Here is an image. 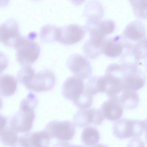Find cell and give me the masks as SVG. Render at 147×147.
Masks as SVG:
<instances>
[{"label":"cell","instance_id":"6","mask_svg":"<svg viewBox=\"0 0 147 147\" xmlns=\"http://www.w3.org/2000/svg\"><path fill=\"white\" fill-rule=\"evenodd\" d=\"M55 83V77L51 70L46 69L35 73L24 86L28 90L36 92H45L52 89Z\"/></svg>","mask_w":147,"mask_h":147},{"label":"cell","instance_id":"18","mask_svg":"<svg viewBox=\"0 0 147 147\" xmlns=\"http://www.w3.org/2000/svg\"><path fill=\"white\" fill-rule=\"evenodd\" d=\"M94 109H80L74 115L73 122L74 125L82 128L93 124L94 120Z\"/></svg>","mask_w":147,"mask_h":147},{"label":"cell","instance_id":"12","mask_svg":"<svg viewBox=\"0 0 147 147\" xmlns=\"http://www.w3.org/2000/svg\"><path fill=\"white\" fill-rule=\"evenodd\" d=\"M90 37L85 42L83 51L86 56L90 59L97 57L102 53L105 38L95 34H90Z\"/></svg>","mask_w":147,"mask_h":147},{"label":"cell","instance_id":"32","mask_svg":"<svg viewBox=\"0 0 147 147\" xmlns=\"http://www.w3.org/2000/svg\"><path fill=\"white\" fill-rule=\"evenodd\" d=\"M3 101L0 97V109L2 108L3 106Z\"/></svg>","mask_w":147,"mask_h":147},{"label":"cell","instance_id":"22","mask_svg":"<svg viewBox=\"0 0 147 147\" xmlns=\"http://www.w3.org/2000/svg\"><path fill=\"white\" fill-rule=\"evenodd\" d=\"M59 28L51 24H47L41 28L40 37L45 42H51L57 41Z\"/></svg>","mask_w":147,"mask_h":147},{"label":"cell","instance_id":"34","mask_svg":"<svg viewBox=\"0 0 147 147\" xmlns=\"http://www.w3.org/2000/svg\"></svg>","mask_w":147,"mask_h":147},{"label":"cell","instance_id":"11","mask_svg":"<svg viewBox=\"0 0 147 147\" xmlns=\"http://www.w3.org/2000/svg\"><path fill=\"white\" fill-rule=\"evenodd\" d=\"M85 89L82 80L74 76H71L67 78L64 82L61 92L65 98L73 102L83 92Z\"/></svg>","mask_w":147,"mask_h":147},{"label":"cell","instance_id":"1","mask_svg":"<svg viewBox=\"0 0 147 147\" xmlns=\"http://www.w3.org/2000/svg\"><path fill=\"white\" fill-rule=\"evenodd\" d=\"M38 104L36 96L29 93L20 104L19 109L13 115L10 122V127L16 133H26L32 127L35 117L34 109Z\"/></svg>","mask_w":147,"mask_h":147},{"label":"cell","instance_id":"31","mask_svg":"<svg viewBox=\"0 0 147 147\" xmlns=\"http://www.w3.org/2000/svg\"><path fill=\"white\" fill-rule=\"evenodd\" d=\"M92 147H108L107 146H106V145L101 144H96V145Z\"/></svg>","mask_w":147,"mask_h":147},{"label":"cell","instance_id":"2","mask_svg":"<svg viewBox=\"0 0 147 147\" xmlns=\"http://www.w3.org/2000/svg\"><path fill=\"white\" fill-rule=\"evenodd\" d=\"M146 120L129 119L122 118L115 121L113 125V133L120 139L139 138L146 131Z\"/></svg>","mask_w":147,"mask_h":147},{"label":"cell","instance_id":"25","mask_svg":"<svg viewBox=\"0 0 147 147\" xmlns=\"http://www.w3.org/2000/svg\"><path fill=\"white\" fill-rule=\"evenodd\" d=\"M92 101V95L85 89L83 92L73 103L80 109H86L91 106Z\"/></svg>","mask_w":147,"mask_h":147},{"label":"cell","instance_id":"16","mask_svg":"<svg viewBox=\"0 0 147 147\" xmlns=\"http://www.w3.org/2000/svg\"><path fill=\"white\" fill-rule=\"evenodd\" d=\"M114 99L121 104L123 107L132 109L137 107L139 103V97L137 93L134 91L123 89Z\"/></svg>","mask_w":147,"mask_h":147},{"label":"cell","instance_id":"3","mask_svg":"<svg viewBox=\"0 0 147 147\" xmlns=\"http://www.w3.org/2000/svg\"><path fill=\"white\" fill-rule=\"evenodd\" d=\"M14 48L16 51V60L23 66L33 63L40 54L39 45L30 36H21Z\"/></svg>","mask_w":147,"mask_h":147},{"label":"cell","instance_id":"9","mask_svg":"<svg viewBox=\"0 0 147 147\" xmlns=\"http://www.w3.org/2000/svg\"><path fill=\"white\" fill-rule=\"evenodd\" d=\"M124 75L123 80L124 88L136 91L144 85L145 76L137 65H124Z\"/></svg>","mask_w":147,"mask_h":147},{"label":"cell","instance_id":"27","mask_svg":"<svg viewBox=\"0 0 147 147\" xmlns=\"http://www.w3.org/2000/svg\"><path fill=\"white\" fill-rule=\"evenodd\" d=\"M126 147H146L144 143L139 138H134L128 142Z\"/></svg>","mask_w":147,"mask_h":147},{"label":"cell","instance_id":"29","mask_svg":"<svg viewBox=\"0 0 147 147\" xmlns=\"http://www.w3.org/2000/svg\"><path fill=\"white\" fill-rule=\"evenodd\" d=\"M7 122V118L3 115L0 114V136L5 128V127Z\"/></svg>","mask_w":147,"mask_h":147},{"label":"cell","instance_id":"21","mask_svg":"<svg viewBox=\"0 0 147 147\" xmlns=\"http://www.w3.org/2000/svg\"><path fill=\"white\" fill-rule=\"evenodd\" d=\"M115 24L113 21L110 19L101 20L89 32L105 37L112 33L115 30Z\"/></svg>","mask_w":147,"mask_h":147},{"label":"cell","instance_id":"23","mask_svg":"<svg viewBox=\"0 0 147 147\" xmlns=\"http://www.w3.org/2000/svg\"><path fill=\"white\" fill-rule=\"evenodd\" d=\"M147 1V0H129L134 14L139 19H146Z\"/></svg>","mask_w":147,"mask_h":147},{"label":"cell","instance_id":"24","mask_svg":"<svg viewBox=\"0 0 147 147\" xmlns=\"http://www.w3.org/2000/svg\"><path fill=\"white\" fill-rule=\"evenodd\" d=\"M0 136L1 142L3 145L11 147L15 144L18 137L17 133L10 127L5 128Z\"/></svg>","mask_w":147,"mask_h":147},{"label":"cell","instance_id":"10","mask_svg":"<svg viewBox=\"0 0 147 147\" xmlns=\"http://www.w3.org/2000/svg\"><path fill=\"white\" fill-rule=\"evenodd\" d=\"M85 34L84 28L73 24L59 28L57 41L64 45H71L81 40Z\"/></svg>","mask_w":147,"mask_h":147},{"label":"cell","instance_id":"5","mask_svg":"<svg viewBox=\"0 0 147 147\" xmlns=\"http://www.w3.org/2000/svg\"><path fill=\"white\" fill-rule=\"evenodd\" d=\"M44 130L51 139L55 138L64 141L71 140L75 132V125L68 120L51 121L46 125Z\"/></svg>","mask_w":147,"mask_h":147},{"label":"cell","instance_id":"7","mask_svg":"<svg viewBox=\"0 0 147 147\" xmlns=\"http://www.w3.org/2000/svg\"><path fill=\"white\" fill-rule=\"evenodd\" d=\"M67 65L74 76L81 79L89 78L91 75L92 69L90 61L84 56L74 54L68 58Z\"/></svg>","mask_w":147,"mask_h":147},{"label":"cell","instance_id":"17","mask_svg":"<svg viewBox=\"0 0 147 147\" xmlns=\"http://www.w3.org/2000/svg\"><path fill=\"white\" fill-rule=\"evenodd\" d=\"M17 86V81L13 76L4 74L0 76V96L9 97L16 92Z\"/></svg>","mask_w":147,"mask_h":147},{"label":"cell","instance_id":"28","mask_svg":"<svg viewBox=\"0 0 147 147\" xmlns=\"http://www.w3.org/2000/svg\"><path fill=\"white\" fill-rule=\"evenodd\" d=\"M8 64L7 57L5 54L0 51V72H2L7 67Z\"/></svg>","mask_w":147,"mask_h":147},{"label":"cell","instance_id":"26","mask_svg":"<svg viewBox=\"0 0 147 147\" xmlns=\"http://www.w3.org/2000/svg\"><path fill=\"white\" fill-rule=\"evenodd\" d=\"M35 71L30 65L23 66L18 71L17 75L18 81L24 85L32 78Z\"/></svg>","mask_w":147,"mask_h":147},{"label":"cell","instance_id":"15","mask_svg":"<svg viewBox=\"0 0 147 147\" xmlns=\"http://www.w3.org/2000/svg\"><path fill=\"white\" fill-rule=\"evenodd\" d=\"M104 7L98 1H89L85 7L84 15L87 18L86 22L97 23L100 22L103 16Z\"/></svg>","mask_w":147,"mask_h":147},{"label":"cell","instance_id":"14","mask_svg":"<svg viewBox=\"0 0 147 147\" xmlns=\"http://www.w3.org/2000/svg\"><path fill=\"white\" fill-rule=\"evenodd\" d=\"M124 47L121 36L106 38L103 45L102 53L111 58L120 56Z\"/></svg>","mask_w":147,"mask_h":147},{"label":"cell","instance_id":"19","mask_svg":"<svg viewBox=\"0 0 147 147\" xmlns=\"http://www.w3.org/2000/svg\"><path fill=\"white\" fill-rule=\"evenodd\" d=\"M28 133L30 147H49L51 138L44 130Z\"/></svg>","mask_w":147,"mask_h":147},{"label":"cell","instance_id":"13","mask_svg":"<svg viewBox=\"0 0 147 147\" xmlns=\"http://www.w3.org/2000/svg\"><path fill=\"white\" fill-rule=\"evenodd\" d=\"M105 118L115 121L120 119L123 113V107L116 99L110 98L102 105L100 109Z\"/></svg>","mask_w":147,"mask_h":147},{"label":"cell","instance_id":"20","mask_svg":"<svg viewBox=\"0 0 147 147\" xmlns=\"http://www.w3.org/2000/svg\"><path fill=\"white\" fill-rule=\"evenodd\" d=\"M100 139L99 133L94 127L87 126L82 130L81 139L83 144L88 147L94 146L99 142Z\"/></svg>","mask_w":147,"mask_h":147},{"label":"cell","instance_id":"33","mask_svg":"<svg viewBox=\"0 0 147 147\" xmlns=\"http://www.w3.org/2000/svg\"><path fill=\"white\" fill-rule=\"evenodd\" d=\"M70 147H87L83 146H76V145H71Z\"/></svg>","mask_w":147,"mask_h":147},{"label":"cell","instance_id":"30","mask_svg":"<svg viewBox=\"0 0 147 147\" xmlns=\"http://www.w3.org/2000/svg\"><path fill=\"white\" fill-rule=\"evenodd\" d=\"M71 145L67 142L62 141L57 142L53 147H70Z\"/></svg>","mask_w":147,"mask_h":147},{"label":"cell","instance_id":"8","mask_svg":"<svg viewBox=\"0 0 147 147\" xmlns=\"http://www.w3.org/2000/svg\"><path fill=\"white\" fill-rule=\"evenodd\" d=\"M21 36L17 21L9 18L0 24V42L4 45L14 48Z\"/></svg>","mask_w":147,"mask_h":147},{"label":"cell","instance_id":"4","mask_svg":"<svg viewBox=\"0 0 147 147\" xmlns=\"http://www.w3.org/2000/svg\"><path fill=\"white\" fill-rule=\"evenodd\" d=\"M121 37L124 47L131 49L146 37V26L140 20L132 21L126 26Z\"/></svg>","mask_w":147,"mask_h":147}]
</instances>
